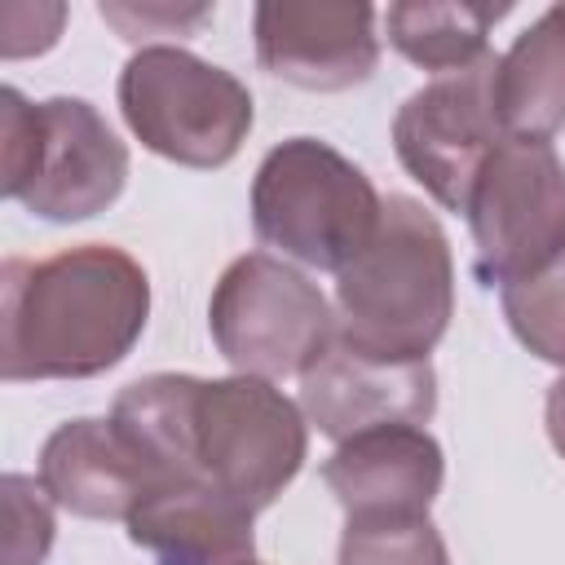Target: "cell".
Segmentation results:
<instances>
[{
	"label": "cell",
	"instance_id": "obj_1",
	"mask_svg": "<svg viewBox=\"0 0 565 565\" xmlns=\"http://www.w3.org/2000/svg\"><path fill=\"white\" fill-rule=\"evenodd\" d=\"M150 318V278L115 243L62 247L0 269V375L93 380L119 366Z\"/></svg>",
	"mask_w": 565,
	"mask_h": 565
},
{
	"label": "cell",
	"instance_id": "obj_2",
	"mask_svg": "<svg viewBox=\"0 0 565 565\" xmlns=\"http://www.w3.org/2000/svg\"><path fill=\"white\" fill-rule=\"evenodd\" d=\"M455 318V260L437 216L388 194L371 243L335 274V344L371 362H428Z\"/></svg>",
	"mask_w": 565,
	"mask_h": 565
},
{
	"label": "cell",
	"instance_id": "obj_3",
	"mask_svg": "<svg viewBox=\"0 0 565 565\" xmlns=\"http://www.w3.org/2000/svg\"><path fill=\"white\" fill-rule=\"evenodd\" d=\"M384 212L371 177L318 137L278 141L252 177V225L265 247L340 274L375 234Z\"/></svg>",
	"mask_w": 565,
	"mask_h": 565
},
{
	"label": "cell",
	"instance_id": "obj_4",
	"mask_svg": "<svg viewBox=\"0 0 565 565\" xmlns=\"http://www.w3.org/2000/svg\"><path fill=\"white\" fill-rule=\"evenodd\" d=\"M115 97L124 124L150 154L199 172L225 168L256 119L247 84L181 44L137 49L119 71Z\"/></svg>",
	"mask_w": 565,
	"mask_h": 565
},
{
	"label": "cell",
	"instance_id": "obj_5",
	"mask_svg": "<svg viewBox=\"0 0 565 565\" xmlns=\"http://www.w3.org/2000/svg\"><path fill=\"white\" fill-rule=\"evenodd\" d=\"M309 419L274 380L225 375L199 380L190 406L194 481L225 490L252 512H265L305 468Z\"/></svg>",
	"mask_w": 565,
	"mask_h": 565
},
{
	"label": "cell",
	"instance_id": "obj_6",
	"mask_svg": "<svg viewBox=\"0 0 565 565\" xmlns=\"http://www.w3.org/2000/svg\"><path fill=\"white\" fill-rule=\"evenodd\" d=\"M207 331L238 375H305L335 344V313L318 282L269 252L225 265L207 300Z\"/></svg>",
	"mask_w": 565,
	"mask_h": 565
},
{
	"label": "cell",
	"instance_id": "obj_7",
	"mask_svg": "<svg viewBox=\"0 0 565 565\" xmlns=\"http://www.w3.org/2000/svg\"><path fill=\"white\" fill-rule=\"evenodd\" d=\"M477 278L508 287L565 252V163L543 137H503L486 159L468 207Z\"/></svg>",
	"mask_w": 565,
	"mask_h": 565
},
{
	"label": "cell",
	"instance_id": "obj_8",
	"mask_svg": "<svg viewBox=\"0 0 565 565\" xmlns=\"http://www.w3.org/2000/svg\"><path fill=\"white\" fill-rule=\"evenodd\" d=\"M494 71L499 57L486 53L463 71L428 79L393 115V150L402 168L446 212L468 207V194L486 159L508 137L494 102Z\"/></svg>",
	"mask_w": 565,
	"mask_h": 565
},
{
	"label": "cell",
	"instance_id": "obj_9",
	"mask_svg": "<svg viewBox=\"0 0 565 565\" xmlns=\"http://www.w3.org/2000/svg\"><path fill=\"white\" fill-rule=\"evenodd\" d=\"M252 40L260 71L309 93H344L380 66L375 9L362 0H265Z\"/></svg>",
	"mask_w": 565,
	"mask_h": 565
},
{
	"label": "cell",
	"instance_id": "obj_10",
	"mask_svg": "<svg viewBox=\"0 0 565 565\" xmlns=\"http://www.w3.org/2000/svg\"><path fill=\"white\" fill-rule=\"evenodd\" d=\"M128 181V146L84 97L40 102V159L22 207L44 221H88L106 212Z\"/></svg>",
	"mask_w": 565,
	"mask_h": 565
},
{
	"label": "cell",
	"instance_id": "obj_11",
	"mask_svg": "<svg viewBox=\"0 0 565 565\" xmlns=\"http://www.w3.org/2000/svg\"><path fill=\"white\" fill-rule=\"evenodd\" d=\"M300 411L335 446L388 424L424 428L437 411V375L428 362H371L331 344L300 375Z\"/></svg>",
	"mask_w": 565,
	"mask_h": 565
},
{
	"label": "cell",
	"instance_id": "obj_12",
	"mask_svg": "<svg viewBox=\"0 0 565 565\" xmlns=\"http://www.w3.org/2000/svg\"><path fill=\"white\" fill-rule=\"evenodd\" d=\"M322 481L344 516H424L446 481V455L419 424H388L340 441Z\"/></svg>",
	"mask_w": 565,
	"mask_h": 565
},
{
	"label": "cell",
	"instance_id": "obj_13",
	"mask_svg": "<svg viewBox=\"0 0 565 565\" xmlns=\"http://www.w3.org/2000/svg\"><path fill=\"white\" fill-rule=\"evenodd\" d=\"M40 486L71 516L128 521L163 490V477L128 446L110 419H66L40 450Z\"/></svg>",
	"mask_w": 565,
	"mask_h": 565
},
{
	"label": "cell",
	"instance_id": "obj_14",
	"mask_svg": "<svg viewBox=\"0 0 565 565\" xmlns=\"http://www.w3.org/2000/svg\"><path fill=\"white\" fill-rule=\"evenodd\" d=\"M252 508L203 481L163 486L128 516V539L159 565H256Z\"/></svg>",
	"mask_w": 565,
	"mask_h": 565
},
{
	"label": "cell",
	"instance_id": "obj_15",
	"mask_svg": "<svg viewBox=\"0 0 565 565\" xmlns=\"http://www.w3.org/2000/svg\"><path fill=\"white\" fill-rule=\"evenodd\" d=\"M494 102L508 137H543L565 128V4L543 9L499 57Z\"/></svg>",
	"mask_w": 565,
	"mask_h": 565
},
{
	"label": "cell",
	"instance_id": "obj_16",
	"mask_svg": "<svg viewBox=\"0 0 565 565\" xmlns=\"http://www.w3.org/2000/svg\"><path fill=\"white\" fill-rule=\"evenodd\" d=\"M199 375H141L119 388L110 406V424L128 437V446L163 477V486L194 481L190 468V406H194Z\"/></svg>",
	"mask_w": 565,
	"mask_h": 565
},
{
	"label": "cell",
	"instance_id": "obj_17",
	"mask_svg": "<svg viewBox=\"0 0 565 565\" xmlns=\"http://www.w3.org/2000/svg\"><path fill=\"white\" fill-rule=\"evenodd\" d=\"M508 18V4H472V0H402L384 9L388 44L437 75L463 71L481 62L490 26Z\"/></svg>",
	"mask_w": 565,
	"mask_h": 565
},
{
	"label": "cell",
	"instance_id": "obj_18",
	"mask_svg": "<svg viewBox=\"0 0 565 565\" xmlns=\"http://www.w3.org/2000/svg\"><path fill=\"white\" fill-rule=\"evenodd\" d=\"M335 565H450L437 525L424 516H344Z\"/></svg>",
	"mask_w": 565,
	"mask_h": 565
},
{
	"label": "cell",
	"instance_id": "obj_19",
	"mask_svg": "<svg viewBox=\"0 0 565 565\" xmlns=\"http://www.w3.org/2000/svg\"><path fill=\"white\" fill-rule=\"evenodd\" d=\"M499 300L512 335L539 362L565 366V252L547 269L499 287Z\"/></svg>",
	"mask_w": 565,
	"mask_h": 565
},
{
	"label": "cell",
	"instance_id": "obj_20",
	"mask_svg": "<svg viewBox=\"0 0 565 565\" xmlns=\"http://www.w3.org/2000/svg\"><path fill=\"white\" fill-rule=\"evenodd\" d=\"M4 565H40L53 547V499L35 477L4 472Z\"/></svg>",
	"mask_w": 565,
	"mask_h": 565
},
{
	"label": "cell",
	"instance_id": "obj_21",
	"mask_svg": "<svg viewBox=\"0 0 565 565\" xmlns=\"http://www.w3.org/2000/svg\"><path fill=\"white\" fill-rule=\"evenodd\" d=\"M40 159V102H26L13 84L0 93V190L4 199H22Z\"/></svg>",
	"mask_w": 565,
	"mask_h": 565
},
{
	"label": "cell",
	"instance_id": "obj_22",
	"mask_svg": "<svg viewBox=\"0 0 565 565\" xmlns=\"http://www.w3.org/2000/svg\"><path fill=\"white\" fill-rule=\"evenodd\" d=\"M102 18L124 35V40H159V35H185L194 31L199 22L212 18L207 4H190V9H177V4H102Z\"/></svg>",
	"mask_w": 565,
	"mask_h": 565
},
{
	"label": "cell",
	"instance_id": "obj_23",
	"mask_svg": "<svg viewBox=\"0 0 565 565\" xmlns=\"http://www.w3.org/2000/svg\"><path fill=\"white\" fill-rule=\"evenodd\" d=\"M543 424H547V437L556 446V455L565 459V371L547 384V402H543Z\"/></svg>",
	"mask_w": 565,
	"mask_h": 565
}]
</instances>
